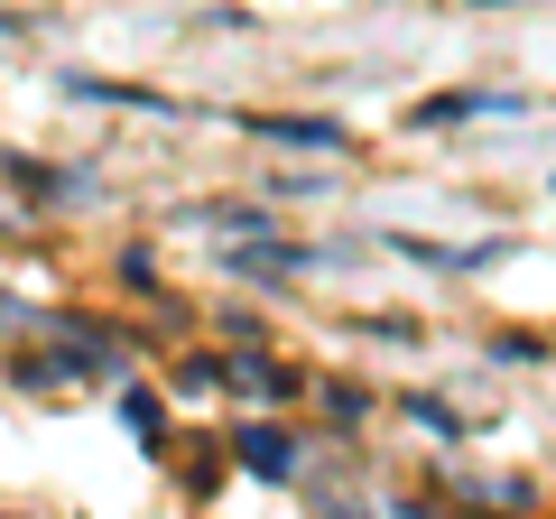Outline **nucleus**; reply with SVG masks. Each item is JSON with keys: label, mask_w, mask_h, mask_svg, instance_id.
Segmentation results:
<instances>
[{"label": "nucleus", "mask_w": 556, "mask_h": 519, "mask_svg": "<svg viewBox=\"0 0 556 519\" xmlns=\"http://www.w3.org/2000/svg\"><path fill=\"white\" fill-rule=\"evenodd\" d=\"M232 445V464L241 473H260V482H298V436H288V427H241V436H223Z\"/></svg>", "instance_id": "obj_1"}, {"label": "nucleus", "mask_w": 556, "mask_h": 519, "mask_svg": "<svg viewBox=\"0 0 556 519\" xmlns=\"http://www.w3.org/2000/svg\"><path fill=\"white\" fill-rule=\"evenodd\" d=\"M251 140H278V149H343V121L325 112H241Z\"/></svg>", "instance_id": "obj_2"}, {"label": "nucleus", "mask_w": 556, "mask_h": 519, "mask_svg": "<svg viewBox=\"0 0 556 519\" xmlns=\"http://www.w3.org/2000/svg\"><path fill=\"white\" fill-rule=\"evenodd\" d=\"M223 380H241L251 400H298V371L278 353H241V362H223Z\"/></svg>", "instance_id": "obj_3"}, {"label": "nucleus", "mask_w": 556, "mask_h": 519, "mask_svg": "<svg viewBox=\"0 0 556 519\" xmlns=\"http://www.w3.org/2000/svg\"><path fill=\"white\" fill-rule=\"evenodd\" d=\"M121 418H130V436L149 445V455H167V418H159V400H149L139 380H121Z\"/></svg>", "instance_id": "obj_4"}, {"label": "nucleus", "mask_w": 556, "mask_h": 519, "mask_svg": "<svg viewBox=\"0 0 556 519\" xmlns=\"http://www.w3.org/2000/svg\"><path fill=\"white\" fill-rule=\"evenodd\" d=\"M214 380H223V362H214V353H195V362L177 371V390H214Z\"/></svg>", "instance_id": "obj_5"}, {"label": "nucleus", "mask_w": 556, "mask_h": 519, "mask_svg": "<svg viewBox=\"0 0 556 519\" xmlns=\"http://www.w3.org/2000/svg\"><path fill=\"white\" fill-rule=\"evenodd\" d=\"M0 519H10V510H0Z\"/></svg>", "instance_id": "obj_6"}]
</instances>
